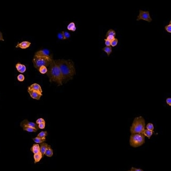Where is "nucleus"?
<instances>
[{"instance_id": "18", "label": "nucleus", "mask_w": 171, "mask_h": 171, "mask_svg": "<svg viewBox=\"0 0 171 171\" xmlns=\"http://www.w3.org/2000/svg\"><path fill=\"white\" fill-rule=\"evenodd\" d=\"M45 155H46V156H47V157H49V158L52 157V156H53V151L52 149V148L51 147V146L48 147V149H47V150L46 151V152H45Z\"/></svg>"}, {"instance_id": "30", "label": "nucleus", "mask_w": 171, "mask_h": 171, "mask_svg": "<svg viewBox=\"0 0 171 171\" xmlns=\"http://www.w3.org/2000/svg\"><path fill=\"white\" fill-rule=\"evenodd\" d=\"M43 122H45L44 119L43 118H39L38 119L36 120V124H39L42 123H43Z\"/></svg>"}, {"instance_id": "36", "label": "nucleus", "mask_w": 171, "mask_h": 171, "mask_svg": "<svg viewBox=\"0 0 171 171\" xmlns=\"http://www.w3.org/2000/svg\"><path fill=\"white\" fill-rule=\"evenodd\" d=\"M166 103L169 105V106H171V98H169L166 99Z\"/></svg>"}, {"instance_id": "19", "label": "nucleus", "mask_w": 171, "mask_h": 171, "mask_svg": "<svg viewBox=\"0 0 171 171\" xmlns=\"http://www.w3.org/2000/svg\"><path fill=\"white\" fill-rule=\"evenodd\" d=\"M23 129L24 131H27L28 132H36L38 131L36 129H34V128L31 127H28V126H24L23 127Z\"/></svg>"}, {"instance_id": "5", "label": "nucleus", "mask_w": 171, "mask_h": 171, "mask_svg": "<svg viewBox=\"0 0 171 171\" xmlns=\"http://www.w3.org/2000/svg\"><path fill=\"white\" fill-rule=\"evenodd\" d=\"M145 138L143 134H132L130 136V144L133 147H138L145 143Z\"/></svg>"}, {"instance_id": "23", "label": "nucleus", "mask_w": 171, "mask_h": 171, "mask_svg": "<svg viewBox=\"0 0 171 171\" xmlns=\"http://www.w3.org/2000/svg\"><path fill=\"white\" fill-rule=\"evenodd\" d=\"M115 35H116V33H115V31L114 30H110L107 31L106 36L107 37V36H109V35H112V36H115Z\"/></svg>"}, {"instance_id": "38", "label": "nucleus", "mask_w": 171, "mask_h": 171, "mask_svg": "<svg viewBox=\"0 0 171 171\" xmlns=\"http://www.w3.org/2000/svg\"></svg>"}, {"instance_id": "29", "label": "nucleus", "mask_w": 171, "mask_h": 171, "mask_svg": "<svg viewBox=\"0 0 171 171\" xmlns=\"http://www.w3.org/2000/svg\"><path fill=\"white\" fill-rule=\"evenodd\" d=\"M17 79H18V81L20 82H23L25 79V77L23 74H20L17 77Z\"/></svg>"}, {"instance_id": "22", "label": "nucleus", "mask_w": 171, "mask_h": 171, "mask_svg": "<svg viewBox=\"0 0 171 171\" xmlns=\"http://www.w3.org/2000/svg\"><path fill=\"white\" fill-rule=\"evenodd\" d=\"M47 135V132L46 131H42V132L39 133V134L36 137H38V138H45Z\"/></svg>"}, {"instance_id": "6", "label": "nucleus", "mask_w": 171, "mask_h": 171, "mask_svg": "<svg viewBox=\"0 0 171 171\" xmlns=\"http://www.w3.org/2000/svg\"><path fill=\"white\" fill-rule=\"evenodd\" d=\"M142 20L147 21L148 22H151L152 21V18H151L150 15L149 11H143L142 10H139V14L137 18V21H139Z\"/></svg>"}, {"instance_id": "11", "label": "nucleus", "mask_w": 171, "mask_h": 171, "mask_svg": "<svg viewBox=\"0 0 171 171\" xmlns=\"http://www.w3.org/2000/svg\"><path fill=\"white\" fill-rule=\"evenodd\" d=\"M31 45V42L28 41H23L20 43H18V45H16V47H20L22 48V49H25L28 47H30Z\"/></svg>"}, {"instance_id": "2", "label": "nucleus", "mask_w": 171, "mask_h": 171, "mask_svg": "<svg viewBox=\"0 0 171 171\" xmlns=\"http://www.w3.org/2000/svg\"><path fill=\"white\" fill-rule=\"evenodd\" d=\"M47 75L49 78L50 82H55L59 86L63 85V78L59 67L56 64L55 60L52 59L48 66Z\"/></svg>"}, {"instance_id": "1", "label": "nucleus", "mask_w": 171, "mask_h": 171, "mask_svg": "<svg viewBox=\"0 0 171 171\" xmlns=\"http://www.w3.org/2000/svg\"><path fill=\"white\" fill-rule=\"evenodd\" d=\"M62 73L63 83H66L71 80L76 74L74 63L71 59H59L55 60Z\"/></svg>"}, {"instance_id": "21", "label": "nucleus", "mask_w": 171, "mask_h": 171, "mask_svg": "<svg viewBox=\"0 0 171 171\" xmlns=\"http://www.w3.org/2000/svg\"><path fill=\"white\" fill-rule=\"evenodd\" d=\"M39 71L42 74H44L47 73V68L45 66H42L39 68Z\"/></svg>"}, {"instance_id": "10", "label": "nucleus", "mask_w": 171, "mask_h": 171, "mask_svg": "<svg viewBox=\"0 0 171 171\" xmlns=\"http://www.w3.org/2000/svg\"><path fill=\"white\" fill-rule=\"evenodd\" d=\"M35 55L38 56H45V57L50 56V51L46 49L39 51L35 53Z\"/></svg>"}, {"instance_id": "4", "label": "nucleus", "mask_w": 171, "mask_h": 171, "mask_svg": "<svg viewBox=\"0 0 171 171\" xmlns=\"http://www.w3.org/2000/svg\"><path fill=\"white\" fill-rule=\"evenodd\" d=\"M52 58L51 56H38L34 55L33 59L34 66L37 69L39 70V68L42 66H45L48 67L52 61Z\"/></svg>"}, {"instance_id": "33", "label": "nucleus", "mask_w": 171, "mask_h": 171, "mask_svg": "<svg viewBox=\"0 0 171 171\" xmlns=\"http://www.w3.org/2000/svg\"><path fill=\"white\" fill-rule=\"evenodd\" d=\"M105 44L106 46H111V41L107 40V39H105Z\"/></svg>"}, {"instance_id": "14", "label": "nucleus", "mask_w": 171, "mask_h": 171, "mask_svg": "<svg viewBox=\"0 0 171 171\" xmlns=\"http://www.w3.org/2000/svg\"><path fill=\"white\" fill-rule=\"evenodd\" d=\"M42 158H43V155L41 152H39L38 153L34 154V163L36 164V163H38V162L40 161Z\"/></svg>"}, {"instance_id": "25", "label": "nucleus", "mask_w": 171, "mask_h": 171, "mask_svg": "<svg viewBox=\"0 0 171 171\" xmlns=\"http://www.w3.org/2000/svg\"><path fill=\"white\" fill-rule=\"evenodd\" d=\"M23 66H24L23 64H22L21 63H17L16 64L15 67H16V70H18V72H20V71L22 70V68H23Z\"/></svg>"}, {"instance_id": "12", "label": "nucleus", "mask_w": 171, "mask_h": 171, "mask_svg": "<svg viewBox=\"0 0 171 171\" xmlns=\"http://www.w3.org/2000/svg\"><path fill=\"white\" fill-rule=\"evenodd\" d=\"M39 146H40V152L42 153L43 156L45 155L46 151L47 150L48 148L50 146V145L47 144L46 143L43 142V143L41 144V145Z\"/></svg>"}, {"instance_id": "13", "label": "nucleus", "mask_w": 171, "mask_h": 171, "mask_svg": "<svg viewBox=\"0 0 171 171\" xmlns=\"http://www.w3.org/2000/svg\"><path fill=\"white\" fill-rule=\"evenodd\" d=\"M31 151L34 153V154H37L40 152V146L38 144H34L32 147L31 148Z\"/></svg>"}, {"instance_id": "28", "label": "nucleus", "mask_w": 171, "mask_h": 171, "mask_svg": "<svg viewBox=\"0 0 171 171\" xmlns=\"http://www.w3.org/2000/svg\"><path fill=\"white\" fill-rule=\"evenodd\" d=\"M118 43V39H113V41L111 42V45L113 47H114L116 46Z\"/></svg>"}, {"instance_id": "35", "label": "nucleus", "mask_w": 171, "mask_h": 171, "mask_svg": "<svg viewBox=\"0 0 171 171\" xmlns=\"http://www.w3.org/2000/svg\"><path fill=\"white\" fill-rule=\"evenodd\" d=\"M130 171H143V170L141 169H136V168L132 167L131 168V170H130Z\"/></svg>"}, {"instance_id": "32", "label": "nucleus", "mask_w": 171, "mask_h": 171, "mask_svg": "<svg viewBox=\"0 0 171 171\" xmlns=\"http://www.w3.org/2000/svg\"><path fill=\"white\" fill-rule=\"evenodd\" d=\"M115 38V36H112V35H109V36H107L106 37V39L107 40H109L110 41H113V39H114Z\"/></svg>"}, {"instance_id": "9", "label": "nucleus", "mask_w": 171, "mask_h": 171, "mask_svg": "<svg viewBox=\"0 0 171 171\" xmlns=\"http://www.w3.org/2000/svg\"><path fill=\"white\" fill-rule=\"evenodd\" d=\"M28 90H33L39 93H42V90L40 85L37 83H34L28 87Z\"/></svg>"}, {"instance_id": "24", "label": "nucleus", "mask_w": 171, "mask_h": 171, "mask_svg": "<svg viewBox=\"0 0 171 171\" xmlns=\"http://www.w3.org/2000/svg\"><path fill=\"white\" fill-rule=\"evenodd\" d=\"M146 127L147 130L151 131H154V127L153 124L152 123H148L146 125Z\"/></svg>"}, {"instance_id": "3", "label": "nucleus", "mask_w": 171, "mask_h": 171, "mask_svg": "<svg viewBox=\"0 0 171 171\" xmlns=\"http://www.w3.org/2000/svg\"><path fill=\"white\" fill-rule=\"evenodd\" d=\"M145 128V119L142 116L136 117L130 128L131 134H142Z\"/></svg>"}, {"instance_id": "34", "label": "nucleus", "mask_w": 171, "mask_h": 171, "mask_svg": "<svg viewBox=\"0 0 171 171\" xmlns=\"http://www.w3.org/2000/svg\"><path fill=\"white\" fill-rule=\"evenodd\" d=\"M58 38L59 39H64L63 34V32H62L61 33H59L58 35Z\"/></svg>"}, {"instance_id": "8", "label": "nucleus", "mask_w": 171, "mask_h": 171, "mask_svg": "<svg viewBox=\"0 0 171 171\" xmlns=\"http://www.w3.org/2000/svg\"><path fill=\"white\" fill-rule=\"evenodd\" d=\"M27 91L29 93L31 98L33 99H37V100H39V99H40L41 96L42 95V93H39L38 92H36V91H34L33 90H27Z\"/></svg>"}, {"instance_id": "27", "label": "nucleus", "mask_w": 171, "mask_h": 171, "mask_svg": "<svg viewBox=\"0 0 171 171\" xmlns=\"http://www.w3.org/2000/svg\"><path fill=\"white\" fill-rule=\"evenodd\" d=\"M165 29L167 32H169L170 33H171V21H170V24L169 25H167L166 26H165Z\"/></svg>"}, {"instance_id": "37", "label": "nucleus", "mask_w": 171, "mask_h": 171, "mask_svg": "<svg viewBox=\"0 0 171 171\" xmlns=\"http://www.w3.org/2000/svg\"><path fill=\"white\" fill-rule=\"evenodd\" d=\"M0 41H4L3 38L2 33L1 32H0Z\"/></svg>"}, {"instance_id": "15", "label": "nucleus", "mask_w": 171, "mask_h": 171, "mask_svg": "<svg viewBox=\"0 0 171 171\" xmlns=\"http://www.w3.org/2000/svg\"><path fill=\"white\" fill-rule=\"evenodd\" d=\"M33 140L36 144H41L46 141V138H38V137H36V138H33Z\"/></svg>"}, {"instance_id": "7", "label": "nucleus", "mask_w": 171, "mask_h": 171, "mask_svg": "<svg viewBox=\"0 0 171 171\" xmlns=\"http://www.w3.org/2000/svg\"><path fill=\"white\" fill-rule=\"evenodd\" d=\"M20 126L21 127H24V126H28V127H31L34 128V129H36L37 130H38V125H37V124L35 123H33V122H31L30 121H28L27 119H24V120L21 122V123L20 124Z\"/></svg>"}, {"instance_id": "20", "label": "nucleus", "mask_w": 171, "mask_h": 171, "mask_svg": "<svg viewBox=\"0 0 171 171\" xmlns=\"http://www.w3.org/2000/svg\"><path fill=\"white\" fill-rule=\"evenodd\" d=\"M102 50L104 51L105 52H106L108 56H110V54L112 51V48L111 46H105L102 48Z\"/></svg>"}, {"instance_id": "31", "label": "nucleus", "mask_w": 171, "mask_h": 171, "mask_svg": "<svg viewBox=\"0 0 171 171\" xmlns=\"http://www.w3.org/2000/svg\"><path fill=\"white\" fill-rule=\"evenodd\" d=\"M45 127V122H43L41 124H38V128L40 129H44Z\"/></svg>"}, {"instance_id": "16", "label": "nucleus", "mask_w": 171, "mask_h": 171, "mask_svg": "<svg viewBox=\"0 0 171 171\" xmlns=\"http://www.w3.org/2000/svg\"><path fill=\"white\" fill-rule=\"evenodd\" d=\"M153 131H151L150 130H148L147 129H145L142 134H143L145 136H146L147 138H150L153 135Z\"/></svg>"}, {"instance_id": "26", "label": "nucleus", "mask_w": 171, "mask_h": 171, "mask_svg": "<svg viewBox=\"0 0 171 171\" xmlns=\"http://www.w3.org/2000/svg\"><path fill=\"white\" fill-rule=\"evenodd\" d=\"M63 34L64 39H67L70 37V34L66 31H63Z\"/></svg>"}, {"instance_id": "17", "label": "nucleus", "mask_w": 171, "mask_h": 171, "mask_svg": "<svg viewBox=\"0 0 171 171\" xmlns=\"http://www.w3.org/2000/svg\"><path fill=\"white\" fill-rule=\"evenodd\" d=\"M67 29L70 31H72L73 32H74L76 31V27L75 26V24L74 22H71L67 25Z\"/></svg>"}]
</instances>
